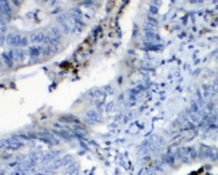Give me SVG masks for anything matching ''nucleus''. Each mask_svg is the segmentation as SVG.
Masks as SVG:
<instances>
[{
  "instance_id": "obj_1",
  "label": "nucleus",
  "mask_w": 218,
  "mask_h": 175,
  "mask_svg": "<svg viewBox=\"0 0 218 175\" xmlns=\"http://www.w3.org/2000/svg\"><path fill=\"white\" fill-rule=\"evenodd\" d=\"M21 40H23V36H20V35H15V34L8 35V44L10 46H20Z\"/></svg>"
},
{
  "instance_id": "obj_2",
  "label": "nucleus",
  "mask_w": 218,
  "mask_h": 175,
  "mask_svg": "<svg viewBox=\"0 0 218 175\" xmlns=\"http://www.w3.org/2000/svg\"><path fill=\"white\" fill-rule=\"evenodd\" d=\"M60 35H61L60 29L56 28V26H52V28L49 30V35H47V36H49L51 40H59Z\"/></svg>"
},
{
  "instance_id": "obj_3",
  "label": "nucleus",
  "mask_w": 218,
  "mask_h": 175,
  "mask_svg": "<svg viewBox=\"0 0 218 175\" xmlns=\"http://www.w3.org/2000/svg\"><path fill=\"white\" fill-rule=\"evenodd\" d=\"M43 50H44L43 46H31V47H29V56L36 57V56H39L40 53H41Z\"/></svg>"
},
{
  "instance_id": "obj_4",
  "label": "nucleus",
  "mask_w": 218,
  "mask_h": 175,
  "mask_svg": "<svg viewBox=\"0 0 218 175\" xmlns=\"http://www.w3.org/2000/svg\"><path fill=\"white\" fill-rule=\"evenodd\" d=\"M45 35L43 34V32H34L33 35H31V37H30V40L33 42H43V41H45Z\"/></svg>"
},
{
  "instance_id": "obj_5",
  "label": "nucleus",
  "mask_w": 218,
  "mask_h": 175,
  "mask_svg": "<svg viewBox=\"0 0 218 175\" xmlns=\"http://www.w3.org/2000/svg\"><path fill=\"white\" fill-rule=\"evenodd\" d=\"M2 15L8 16V18H10V15H11V10L6 2H2Z\"/></svg>"
},
{
  "instance_id": "obj_6",
  "label": "nucleus",
  "mask_w": 218,
  "mask_h": 175,
  "mask_svg": "<svg viewBox=\"0 0 218 175\" xmlns=\"http://www.w3.org/2000/svg\"><path fill=\"white\" fill-rule=\"evenodd\" d=\"M70 16L74 19V20H81V11L79 8H72L70 11H69Z\"/></svg>"
},
{
  "instance_id": "obj_7",
  "label": "nucleus",
  "mask_w": 218,
  "mask_h": 175,
  "mask_svg": "<svg viewBox=\"0 0 218 175\" xmlns=\"http://www.w3.org/2000/svg\"><path fill=\"white\" fill-rule=\"evenodd\" d=\"M3 59L6 61V63L9 66H11V61H12V52L9 51V52H4L3 53Z\"/></svg>"
}]
</instances>
